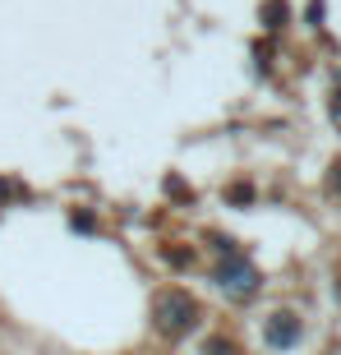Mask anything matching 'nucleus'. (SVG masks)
<instances>
[{
    "label": "nucleus",
    "mask_w": 341,
    "mask_h": 355,
    "mask_svg": "<svg viewBox=\"0 0 341 355\" xmlns=\"http://www.w3.org/2000/svg\"><path fill=\"white\" fill-rule=\"evenodd\" d=\"M304 328L295 314H272L268 323H263V342L272 346V351H290V346H300Z\"/></svg>",
    "instance_id": "obj_2"
},
{
    "label": "nucleus",
    "mask_w": 341,
    "mask_h": 355,
    "mask_svg": "<svg viewBox=\"0 0 341 355\" xmlns=\"http://www.w3.org/2000/svg\"><path fill=\"white\" fill-rule=\"evenodd\" d=\"M217 286L236 291V295H250V291L259 286V277H254V268L245 263L240 254H231V263H226V268H217Z\"/></svg>",
    "instance_id": "obj_3"
},
{
    "label": "nucleus",
    "mask_w": 341,
    "mask_h": 355,
    "mask_svg": "<svg viewBox=\"0 0 341 355\" xmlns=\"http://www.w3.org/2000/svg\"><path fill=\"white\" fill-rule=\"evenodd\" d=\"M194 323H198V304L189 291H161L152 300V328L161 337H184Z\"/></svg>",
    "instance_id": "obj_1"
}]
</instances>
